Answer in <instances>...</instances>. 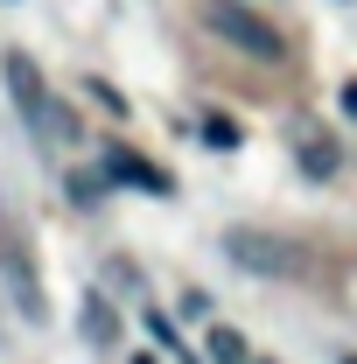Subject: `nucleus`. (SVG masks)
<instances>
[{"instance_id": "1", "label": "nucleus", "mask_w": 357, "mask_h": 364, "mask_svg": "<svg viewBox=\"0 0 357 364\" xmlns=\"http://www.w3.org/2000/svg\"><path fill=\"white\" fill-rule=\"evenodd\" d=\"M7 91H14V112H21V127L36 134V147H78V140H85L78 112L43 85V70H36L21 49H7Z\"/></svg>"}, {"instance_id": "2", "label": "nucleus", "mask_w": 357, "mask_h": 364, "mask_svg": "<svg viewBox=\"0 0 357 364\" xmlns=\"http://www.w3.org/2000/svg\"><path fill=\"white\" fill-rule=\"evenodd\" d=\"M203 28L224 36L231 49H245V56H260V63H280V56H287V43L273 36L252 7H238V0H203Z\"/></svg>"}, {"instance_id": "3", "label": "nucleus", "mask_w": 357, "mask_h": 364, "mask_svg": "<svg viewBox=\"0 0 357 364\" xmlns=\"http://www.w3.org/2000/svg\"><path fill=\"white\" fill-rule=\"evenodd\" d=\"M0 280H7V294H14L21 316L43 322V273H36V252H28L21 218H0Z\"/></svg>"}, {"instance_id": "4", "label": "nucleus", "mask_w": 357, "mask_h": 364, "mask_svg": "<svg viewBox=\"0 0 357 364\" xmlns=\"http://www.w3.org/2000/svg\"><path fill=\"white\" fill-rule=\"evenodd\" d=\"M224 252H231L245 273H302V252H294L287 238H267V231H231Z\"/></svg>"}, {"instance_id": "5", "label": "nucleus", "mask_w": 357, "mask_h": 364, "mask_svg": "<svg viewBox=\"0 0 357 364\" xmlns=\"http://www.w3.org/2000/svg\"><path fill=\"white\" fill-rule=\"evenodd\" d=\"M105 176L134 182V189H154V196H169V176H161L154 161H140L134 147H112V154H105Z\"/></svg>"}, {"instance_id": "6", "label": "nucleus", "mask_w": 357, "mask_h": 364, "mask_svg": "<svg viewBox=\"0 0 357 364\" xmlns=\"http://www.w3.org/2000/svg\"><path fill=\"white\" fill-rule=\"evenodd\" d=\"M203 358L211 364H252V350H245V336H238V329H211V336H203Z\"/></svg>"}, {"instance_id": "7", "label": "nucleus", "mask_w": 357, "mask_h": 364, "mask_svg": "<svg viewBox=\"0 0 357 364\" xmlns=\"http://www.w3.org/2000/svg\"><path fill=\"white\" fill-rule=\"evenodd\" d=\"M85 336L91 343H119V316H112L105 301H85Z\"/></svg>"}, {"instance_id": "8", "label": "nucleus", "mask_w": 357, "mask_h": 364, "mask_svg": "<svg viewBox=\"0 0 357 364\" xmlns=\"http://www.w3.org/2000/svg\"><path fill=\"white\" fill-rule=\"evenodd\" d=\"M302 168H309V176H336V147H329L322 134H309L302 140Z\"/></svg>"}, {"instance_id": "9", "label": "nucleus", "mask_w": 357, "mask_h": 364, "mask_svg": "<svg viewBox=\"0 0 357 364\" xmlns=\"http://www.w3.org/2000/svg\"><path fill=\"white\" fill-rule=\"evenodd\" d=\"M203 140H211V147H238V119L211 112V119H203Z\"/></svg>"}, {"instance_id": "10", "label": "nucleus", "mask_w": 357, "mask_h": 364, "mask_svg": "<svg viewBox=\"0 0 357 364\" xmlns=\"http://www.w3.org/2000/svg\"><path fill=\"white\" fill-rule=\"evenodd\" d=\"M343 112H351V119H357V77H351V85H343Z\"/></svg>"}, {"instance_id": "11", "label": "nucleus", "mask_w": 357, "mask_h": 364, "mask_svg": "<svg viewBox=\"0 0 357 364\" xmlns=\"http://www.w3.org/2000/svg\"><path fill=\"white\" fill-rule=\"evenodd\" d=\"M336 364H357V350H351V358H336Z\"/></svg>"}]
</instances>
